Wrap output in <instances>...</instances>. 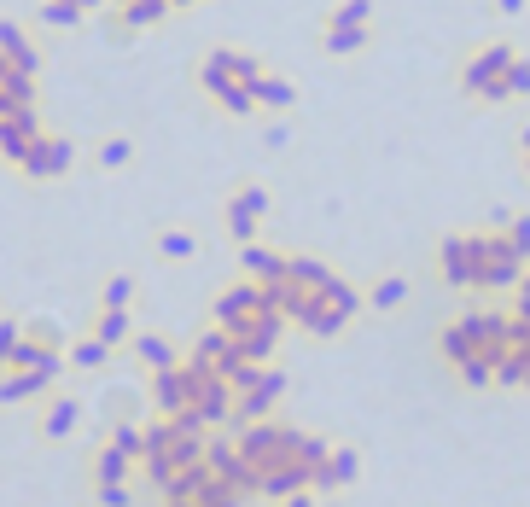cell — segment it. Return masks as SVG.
Returning <instances> with one entry per match:
<instances>
[{
  "mask_svg": "<svg viewBox=\"0 0 530 507\" xmlns=\"http://www.w3.org/2000/svg\"><path fill=\"white\" fill-rule=\"evenodd\" d=\"M402 298H408V280H397V274H391V280H379V286H373V309H397Z\"/></svg>",
  "mask_w": 530,
  "mask_h": 507,
  "instance_id": "26",
  "label": "cell"
},
{
  "mask_svg": "<svg viewBox=\"0 0 530 507\" xmlns=\"http://www.w3.org/2000/svg\"><path fill=\"white\" fill-rule=\"evenodd\" d=\"M251 100L257 105H280V111H286V105L298 100V88H292V82H286V76H251Z\"/></svg>",
  "mask_w": 530,
  "mask_h": 507,
  "instance_id": "15",
  "label": "cell"
},
{
  "mask_svg": "<svg viewBox=\"0 0 530 507\" xmlns=\"http://www.w3.org/2000/svg\"><path fill=\"white\" fill-rule=\"evenodd\" d=\"M158 251L181 263V257H193V251H199V239H193V234H164V239H158Z\"/></svg>",
  "mask_w": 530,
  "mask_h": 507,
  "instance_id": "31",
  "label": "cell"
},
{
  "mask_svg": "<svg viewBox=\"0 0 530 507\" xmlns=\"http://www.w3.org/2000/svg\"><path fill=\"white\" fill-rule=\"evenodd\" d=\"M18 338H24V321H12V315H0V368L12 362V350H18Z\"/></svg>",
  "mask_w": 530,
  "mask_h": 507,
  "instance_id": "30",
  "label": "cell"
},
{
  "mask_svg": "<svg viewBox=\"0 0 530 507\" xmlns=\"http://www.w3.org/2000/svg\"><path fill=\"white\" fill-rule=\"evenodd\" d=\"M210 65L222 70V76H233V82H245V88H251V76H263V65H257L251 53H233V47H222V53H210Z\"/></svg>",
  "mask_w": 530,
  "mask_h": 507,
  "instance_id": "16",
  "label": "cell"
},
{
  "mask_svg": "<svg viewBox=\"0 0 530 507\" xmlns=\"http://www.w3.org/2000/svg\"><path fill=\"white\" fill-rule=\"evenodd\" d=\"M257 315H268V309H263V292H257V280H251V286H228V292L216 298V327H222V333H245Z\"/></svg>",
  "mask_w": 530,
  "mask_h": 507,
  "instance_id": "3",
  "label": "cell"
},
{
  "mask_svg": "<svg viewBox=\"0 0 530 507\" xmlns=\"http://www.w3.org/2000/svg\"><path fill=\"white\" fill-rule=\"evenodd\" d=\"M501 82H507V100L513 94H530V59H513V65L501 70Z\"/></svg>",
  "mask_w": 530,
  "mask_h": 507,
  "instance_id": "29",
  "label": "cell"
},
{
  "mask_svg": "<svg viewBox=\"0 0 530 507\" xmlns=\"http://www.w3.org/2000/svg\"><path fill=\"white\" fill-rule=\"evenodd\" d=\"M286 507H309V496H292V502H286Z\"/></svg>",
  "mask_w": 530,
  "mask_h": 507,
  "instance_id": "39",
  "label": "cell"
},
{
  "mask_svg": "<svg viewBox=\"0 0 530 507\" xmlns=\"http://www.w3.org/2000/svg\"><path fill=\"white\" fill-rule=\"evenodd\" d=\"M233 204H239V210H251V216H268V193H263V187H239Z\"/></svg>",
  "mask_w": 530,
  "mask_h": 507,
  "instance_id": "33",
  "label": "cell"
},
{
  "mask_svg": "<svg viewBox=\"0 0 530 507\" xmlns=\"http://www.w3.org/2000/svg\"><path fill=\"white\" fill-rule=\"evenodd\" d=\"M35 135H41V117H35V105H30V111H18V117H6V123H0V158H6V164H18V158L30 152Z\"/></svg>",
  "mask_w": 530,
  "mask_h": 507,
  "instance_id": "5",
  "label": "cell"
},
{
  "mask_svg": "<svg viewBox=\"0 0 530 507\" xmlns=\"http://www.w3.org/2000/svg\"><path fill=\"white\" fill-rule=\"evenodd\" d=\"M484 257H490V245L484 234H449L443 239V274L455 280V286H478V274H484Z\"/></svg>",
  "mask_w": 530,
  "mask_h": 507,
  "instance_id": "2",
  "label": "cell"
},
{
  "mask_svg": "<svg viewBox=\"0 0 530 507\" xmlns=\"http://www.w3.org/2000/svg\"><path fill=\"white\" fill-rule=\"evenodd\" d=\"M117 6H129V0H117Z\"/></svg>",
  "mask_w": 530,
  "mask_h": 507,
  "instance_id": "41",
  "label": "cell"
},
{
  "mask_svg": "<svg viewBox=\"0 0 530 507\" xmlns=\"http://www.w3.org/2000/svg\"><path fill=\"white\" fill-rule=\"evenodd\" d=\"M164 12H169V0H129V6H123V24H129V30H152Z\"/></svg>",
  "mask_w": 530,
  "mask_h": 507,
  "instance_id": "20",
  "label": "cell"
},
{
  "mask_svg": "<svg viewBox=\"0 0 530 507\" xmlns=\"http://www.w3.org/2000/svg\"><path fill=\"white\" fill-rule=\"evenodd\" d=\"M519 6H525V0H501V12H519Z\"/></svg>",
  "mask_w": 530,
  "mask_h": 507,
  "instance_id": "38",
  "label": "cell"
},
{
  "mask_svg": "<svg viewBox=\"0 0 530 507\" xmlns=\"http://www.w3.org/2000/svg\"><path fill=\"white\" fill-rule=\"evenodd\" d=\"M65 362H70V368H88V373H94V368H105V362H111V344H105L100 333H94V338H76V344H65Z\"/></svg>",
  "mask_w": 530,
  "mask_h": 507,
  "instance_id": "14",
  "label": "cell"
},
{
  "mask_svg": "<svg viewBox=\"0 0 530 507\" xmlns=\"http://www.w3.org/2000/svg\"><path fill=\"white\" fill-rule=\"evenodd\" d=\"M129 455H123V449H117V443H111V449H100V455H94V484H123V478H129Z\"/></svg>",
  "mask_w": 530,
  "mask_h": 507,
  "instance_id": "17",
  "label": "cell"
},
{
  "mask_svg": "<svg viewBox=\"0 0 530 507\" xmlns=\"http://www.w3.org/2000/svg\"><path fill=\"white\" fill-rule=\"evenodd\" d=\"M0 59H6V65H18L24 76L41 70V53H35V41L24 35V24H6V18H0Z\"/></svg>",
  "mask_w": 530,
  "mask_h": 507,
  "instance_id": "6",
  "label": "cell"
},
{
  "mask_svg": "<svg viewBox=\"0 0 530 507\" xmlns=\"http://www.w3.org/2000/svg\"><path fill=\"white\" fill-rule=\"evenodd\" d=\"M76 6H82V12H100L105 0H76Z\"/></svg>",
  "mask_w": 530,
  "mask_h": 507,
  "instance_id": "36",
  "label": "cell"
},
{
  "mask_svg": "<svg viewBox=\"0 0 530 507\" xmlns=\"http://www.w3.org/2000/svg\"><path fill=\"white\" fill-rule=\"evenodd\" d=\"M519 298H530V274H519Z\"/></svg>",
  "mask_w": 530,
  "mask_h": 507,
  "instance_id": "37",
  "label": "cell"
},
{
  "mask_svg": "<svg viewBox=\"0 0 530 507\" xmlns=\"http://www.w3.org/2000/svg\"><path fill=\"white\" fill-rule=\"evenodd\" d=\"M507 239H513V251H519V257H530V216H513Z\"/></svg>",
  "mask_w": 530,
  "mask_h": 507,
  "instance_id": "34",
  "label": "cell"
},
{
  "mask_svg": "<svg viewBox=\"0 0 530 507\" xmlns=\"http://www.w3.org/2000/svg\"><path fill=\"white\" fill-rule=\"evenodd\" d=\"M94 333H100L105 344L117 350V344H129V333H134V315H129V309H100V327H94Z\"/></svg>",
  "mask_w": 530,
  "mask_h": 507,
  "instance_id": "18",
  "label": "cell"
},
{
  "mask_svg": "<svg viewBox=\"0 0 530 507\" xmlns=\"http://www.w3.org/2000/svg\"><path fill=\"white\" fill-rule=\"evenodd\" d=\"M513 65V47H484V53H478V59H472V65H466V88H472V94H484V88H490V82H496L501 70Z\"/></svg>",
  "mask_w": 530,
  "mask_h": 507,
  "instance_id": "8",
  "label": "cell"
},
{
  "mask_svg": "<svg viewBox=\"0 0 530 507\" xmlns=\"http://www.w3.org/2000/svg\"><path fill=\"white\" fill-rule=\"evenodd\" d=\"M76 420H82V397H53V403H47V420H41V432H47V438H70Z\"/></svg>",
  "mask_w": 530,
  "mask_h": 507,
  "instance_id": "12",
  "label": "cell"
},
{
  "mask_svg": "<svg viewBox=\"0 0 530 507\" xmlns=\"http://www.w3.org/2000/svg\"><path fill=\"white\" fill-rule=\"evenodd\" d=\"M70 164H76V146H70L65 135H41L30 140V152L18 158V169L30 175V181H59V175H70Z\"/></svg>",
  "mask_w": 530,
  "mask_h": 507,
  "instance_id": "1",
  "label": "cell"
},
{
  "mask_svg": "<svg viewBox=\"0 0 530 507\" xmlns=\"http://www.w3.org/2000/svg\"><path fill=\"white\" fill-rule=\"evenodd\" d=\"M111 443H117V449H123L129 461H140V426H134V420H123V426L111 432Z\"/></svg>",
  "mask_w": 530,
  "mask_h": 507,
  "instance_id": "32",
  "label": "cell"
},
{
  "mask_svg": "<svg viewBox=\"0 0 530 507\" xmlns=\"http://www.w3.org/2000/svg\"><path fill=\"white\" fill-rule=\"evenodd\" d=\"M152 403H158V414H181L187 408V379H181V368L152 373Z\"/></svg>",
  "mask_w": 530,
  "mask_h": 507,
  "instance_id": "10",
  "label": "cell"
},
{
  "mask_svg": "<svg viewBox=\"0 0 530 507\" xmlns=\"http://www.w3.org/2000/svg\"><path fill=\"white\" fill-rule=\"evenodd\" d=\"M134 304V280L129 274H111L105 280V309H129Z\"/></svg>",
  "mask_w": 530,
  "mask_h": 507,
  "instance_id": "25",
  "label": "cell"
},
{
  "mask_svg": "<svg viewBox=\"0 0 530 507\" xmlns=\"http://www.w3.org/2000/svg\"><path fill=\"white\" fill-rule=\"evenodd\" d=\"M222 356H228V333L216 327V333H204L199 344H193V356H187V362H204V368H216Z\"/></svg>",
  "mask_w": 530,
  "mask_h": 507,
  "instance_id": "23",
  "label": "cell"
},
{
  "mask_svg": "<svg viewBox=\"0 0 530 507\" xmlns=\"http://www.w3.org/2000/svg\"><path fill=\"white\" fill-rule=\"evenodd\" d=\"M53 385V373L35 368H0V403H24V397H41Z\"/></svg>",
  "mask_w": 530,
  "mask_h": 507,
  "instance_id": "7",
  "label": "cell"
},
{
  "mask_svg": "<svg viewBox=\"0 0 530 507\" xmlns=\"http://www.w3.org/2000/svg\"><path fill=\"white\" fill-rule=\"evenodd\" d=\"M356 24H373V0H344L327 30H356Z\"/></svg>",
  "mask_w": 530,
  "mask_h": 507,
  "instance_id": "22",
  "label": "cell"
},
{
  "mask_svg": "<svg viewBox=\"0 0 530 507\" xmlns=\"http://www.w3.org/2000/svg\"><path fill=\"white\" fill-rule=\"evenodd\" d=\"M280 391H286V373H274V368H263V379H257V385H251V391H245V397H239V403H233V426H251V420H263L268 408L280 403Z\"/></svg>",
  "mask_w": 530,
  "mask_h": 507,
  "instance_id": "4",
  "label": "cell"
},
{
  "mask_svg": "<svg viewBox=\"0 0 530 507\" xmlns=\"http://www.w3.org/2000/svg\"><path fill=\"white\" fill-rule=\"evenodd\" d=\"M525 152H530V129H525Z\"/></svg>",
  "mask_w": 530,
  "mask_h": 507,
  "instance_id": "40",
  "label": "cell"
},
{
  "mask_svg": "<svg viewBox=\"0 0 530 507\" xmlns=\"http://www.w3.org/2000/svg\"><path fill=\"white\" fill-rule=\"evenodd\" d=\"M367 41V24H356V30H327V53H356Z\"/></svg>",
  "mask_w": 530,
  "mask_h": 507,
  "instance_id": "28",
  "label": "cell"
},
{
  "mask_svg": "<svg viewBox=\"0 0 530 507\" xmlns=\"http://www.w3.org/2000/svg\"><path fill=\"white\" fill-rule=\"evenodd\" d=\"M24 338L47 344V350H65V333H59V321H53V315H30V321H24Z\"/></svg>",
  "mask_w": 530,
  "mask_h": 507,
  "instance_id": "21",
  "label": "cell"
},
{
  "mask_svg": "<svg viewBox=\"0 0 530 507\" xmlns=\"http://www.w3.org/2000/svg\"><path fill=\"white\" fill-rule=\"evenodd\" d=\"M228 234L239 239V245H251V234H257V216H251V210H239L233 199H228Z\"/></svg>",
  "mask_w": 530,
  "mask_h": 507,
  "instance_id": "27",
  "label": "cell"
},
{
  "mask_svg": "<svg viewBox=\"0 0 530 507\" xmlns=\"http://www.w3.org/2000/svg\"><path fill=\"white\" fill-rule=\"evenodd\" d=\"M239 263L251 269V280H286V269H292V257L263 251V245H245V251H239Z\"/></svg>",
  "mask_w": 530,
  "mask_h": 507,
  "instance_id": "11",
  "label": "cell"
},
{
  "mask_svg": "<svg viewBox=\"0 0 530 507\" xmlns=\"http://www.w3.org/2000/svg\"><path fill=\"white\" fill-rule=\"evenodd\" d=\"M41 24L47 30H76L82 24V6L76 0H41Z\"/></svg>",
  "mask_w": 530,
  "mask_h": 507,
  "instance_id": "19",
  "label": "cell"
},
{
  "mask_svg": "<svg viewBox=\"0 0 530 507\" xmlns=\"http://www.w3.org/2000/svg\"><path fill=\"white\" fill-rule=\"evenodd\" d=\"M30 105H35V76H24V70L12 65L6 70V82H0V123L18 117V111H30Z\"/></svg>",
  "mask_w": 530,
  "mask_h": 507,
  "instance_id": "9",
  "label": "cell"
},
{
  "mask_svg": "<svg viewBox=\"0 0 530 507\" xmlns=\"http://www.w3.org/2000/svg\"><path fill=\"white\" fill-rule=\"evenodd\" d=\"M100 507H129V484H100Z\"/></svg>",
  "mask_w": 530,
  "mask_h": 507,
  "instance_id": "35",
  "label": "cell"
},
{
  "mask_svg": "<svg viewBox=\"0 0 530 507\" xmlns=\"http://www.w3.org/2000/svg\"><path fill=\"white\" fill-rule=\"evenodd\" d=\"M134 356H140L152 373L181 368V356H175V350H169V338H158V333H140V338H134Z\"/></svg>",
  "mask_w": 530,
  "mask_h": 507,
  "instance_id": "13",
  "label": "cell"
},
{
  "mask_svg": "<svg viewBox=\"0 0 530 507\" xmlns=\"http://www.w3.org/2000/svg\"><path fill=\"white\" fill-rule=\"evenodd\" d=\"M129 158H134V140H129V135H111V140L100 146V169H123Z\"/></svg>",
  "mask_w": 530,
  "mask_h": 507,
  "instance_id": "24",
  "label": "cell"
}]
</instances>
